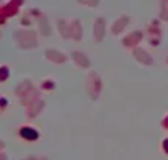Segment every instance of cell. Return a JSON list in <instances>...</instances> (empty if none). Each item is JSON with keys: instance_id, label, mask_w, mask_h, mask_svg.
Listing matches in <instances>:
<instances>
[{"instance_id": "obj_1", "label": "cell", "mask_w": 168, "mask_h": 160, "mask_svg": "<svg viewBox=\"0 0 168 160\" xmlns=\"http://www.w3.org/2000/svg\"><path fill=\"white\" fill-rule=\"evenodd\" d=\"M21 135L23 136H26V138H29V139H35V138H38V133L35 132V130H32V129H23L21 130Z\"/></svg>"}, {"instance_id": "obj_2", "label": "cell", "mask_w": 168, "mask_h": 160, "mask_svg": "<svg viewBox=\"0 0 168 160\" xmlns=\"http://www.w3.org/2000/svg\"><path fill=\"white\" fill-rule=\"evenodd\" d=\"M165 150L168 151V141H165Z\"/></svg>"}]
</instances>
